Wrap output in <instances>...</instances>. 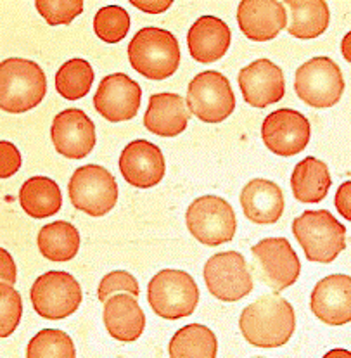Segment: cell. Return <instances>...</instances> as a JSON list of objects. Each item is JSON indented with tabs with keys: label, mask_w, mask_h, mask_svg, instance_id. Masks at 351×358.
I'll return each instance as SVG.
<instances>
[{
	"label": "cell",
	"mask_w": 351,
	"mask_h": 358,
	"mask_svg": "<svg viewBox=\"0 0 351 358\" xmlns=\"http://www.w3.org/2000/svg\"><path fill=\"white\" fill-rule=\"evenodd\" d=\"M239 327L246 341L256 348H279L296 329L294 308L279 293L259 296L243 310Z\"/></svg>",
	"instance_id": "obj_1"
},
{
	"label": "cell",
	"mask_w": 351,
	"mask_h": 358,
	"mask_svg": "<svg viewBox=\"0 0 351 358\" xmlns=\"http://www.w3.org/2000/svg\"><path fill=\"white\" fill-rule=\"evenodd\" d=\"M180 56L177 36L164 28H142L128 43V61L131 68L155 82L175 75L180 66Z\"/></svg>",
	"instance_id": "obj_2"
},
{
	"label": "cell",
	"mask_w": 351,
	"mask_h": 358,
	"mask_svg": "<svg viewBox=\"0 0 351 358\" xmlns=\"http://www.w3.org/2000/svg\"><path fill=\"white\" fill-rule=\"evenodd\" d=\"M47 92L45 73L35 61L9 57L0 64V108L10 115L31 111Z\"/></svg>",
	"instance_id": "obj_3"
},
{
	"label": "cell",
	"mask_w": 351,
	"mask_h": 358,
	"mask_svg": "<svg viewBox=\"0 0 351 358\" xmlns=\"http://www.w3.org/2000/svg\"><path fill=\"white\" fill-rule=\"evenodd\" d=\"M292 234L313 263H332L346 250V227L327 210H306L292 222Z\"/></svg>",
	"instance_id": "obj_4"
},
{
	"label": "cell",
	"mask_w": 351,
	"mask_h": 358,
	"mask_svg": "<svg viewBox=\"0 0 351 358\" xmlns=\"http://www.w3.org/2000/svg\"><path fill=\"white\" fill-rule=\"evenodd\" d=\"M148 301L161 319H185L192 315L199 303V289L187 272L166 268L149 280Z\"/></svg>",
	"instance_id": "obj_5"
},
{
	"label": "cell",
	"mask_w": 351,
	"mask_h": 358,
	"mask_svg": "<svg viewBox=\"0 0 351 358\" xmlns=\"http://www.w3.org/2000/svg\"><path fill=\"white\" fill-rule=\"evenodd\" d=\"M69 201L90 217H104L118 201V184L109 170L99 164L76 168L68 184Z\"/></svg>",
	"instance_id": "obj_6"
},
{
	"label": "cell",
	"mask_w": 351,
	"mask_h": 358,
	"mask_svg": "<svg viewBox=\"0 0 351 358\" xmlns=\"http://www.w3.org/2000/svg\"><path fill=\"white\" fill-rule=\"evenodd\" d=\"M185 224L194 239L217 248L234 239L237 218L234 208L224 197L206 194L192 201L185 213Z\"/></svg>",
	"instance_id": "obj_7"
},
{
	"label": "cell",
	"mask_w": 351,
	"mask_h": 358,
	"mask_svg": "<svg viewBox=\"0 0 351 358\" xmlns=\"http://www.w3.org/2000/svg\"><path fill=\"white\" fill-rule=\"evenodd\" d=\"M294 90L298 97L312 108H332L341 101L345 78L331 57L317 56L296 69Z\"/></svg>",
	"instance_id": "obj_8"
},
{
	"label": "cell",
	"mask_w": 351,
	"mask_h": 358,
	"mask_svg": "<svg viewBox=\"0 0 351 358\" xmlns=\"http://www.w3.org/2000/svg\"><path fill=\"white\" fill-rule=\"evenodd\" d=\"M82 287L71 273L52 270L33 282L30 299L33 310L45 320H63L82 305Z\"/></svg>",
	"instance_id": "obj_9"
},
{
	"label": "cell",
	"mask_w": 351,
	"mask_h": 358,
	"mask_svg": "<svg viewBox=\"0 0 351 358\" xmlns=\"http://www.w3.org/2000/svg\"><path fill=\"white\" fill-rule=\"evenodd\" d=\"M191 115L204 123H222L236 109V96L229 78L220 71H203L192 78L187 89Z\"/></svg>",
	"instance_id": "obj_10"
},
{
	"label": "cell",
	"mask_w": 351,
	"mask_h": 358,
	"mask_svg": "<svg viewBox=\"0 0 351 358\" xmlns=\"http://www.w3.org/2000/svg\"><path fill=\"white\" fill-rule=\"evenodd\" d=\"M203 277L208 291L220 301H239L253 291V277L237 251L213 255L204 263Z\"/></svg>",
	"instance_id": "obj_11"
},
{
	"label": "cell",
	"mask_w": 351,
	"mask_h": 358,
	"mask_svg": "<svg viewBox=\"0 0 351 358\" xmlns=\"http://www.w3.org/2000/svg\"><path fill=\"white\" fill-rule=\"evenodd\" d=\"M262 270L263 282L273 291L282 293L299 279L301 262L286 237H266L251 248Z\"/></svg>",
	"instance_id": "obj_12"
},
{
	"label": "cell",
	"mask_w": 351,
	"mask_h": 358,
	"mask_svg": "<svg viewBox=\"0 0 351 358\" xmlns=\"http://www.w3.org/2000/svg\"><path fill=\"white\" fill-rule=\"evenodd\" d=\"M141 99L142 89L135 80L125 73H113L99 83L94 96V108L108 122H128L137 116Z\"/></svg>",
	"instance_id": "obj_13"
},
{
	"label": "cell",
	"mask_w": 351,
	"mask_h": 358,
	"mask_svg": "<svg viewBox=\"0 0 351 358\" xmlns=\"http://www.w3.org/2000/svg\"><path fill=\"white\" fill-rule=\"evenodd\" d=\"M310 135V122L294 109H277L262 125L263 142L277 156L299 155L308 145Z\"/></svg>",
	"instance_id": "obj_14"
},
{
	"label": "cell",
	"mask_w": 351,
	"mask_h": 358,
	"mask_svg": "<svg viewBox=\"0 0 351 358\" xmlns=\"http://www.w3.org/2000/svg\"><path fill=\"white\" fill-rule=\"evenodd\" d=\"M50 138L59 155L83 159L96 148V125L82 109H66L54 118Z\"/></svg>",
	"instance_id": "obj_15"
},
{
	"label": "cell",
	"mask_w": 351,
	"mask_h": 358,
	"mask_svg": "<svg viewBox=\"0 0 351 358\" xmlns=\"http://www.w3.org/2000/svg\"><path fill=\"white\" fill-rule=\"evenodd\" d=\"M237 82L244 101L253 108L265 109L286 96L282 69L270 59H258L241 69Z\"/></svg>",
	"instance_id": "obj_16"
},
{
	"label": "cell",
	"mask_w": 351,
	"mask_h": 358,
	"mask_svg": "<svg viewBox=\"0 0 351 358\" xmlns=\"http://www.w3.org/2000/svg\"><path fill=\"white\" fill-rule=\"evenodd\" d=\"M164 170L166 164L161 149L144 138L131 141L120 156V171L134 187H155L163 180Z\"/></svg>",
	"instance_id": "obj_17"
},
{
	"label": "cell",
	"mask_w": 351,
	"mask_h": 358,
	"mask_svg": "<svg viewBox=\"0 0 351 358\" xmlns=\"http://www.w3.org/2000/svg\"><path fill=\"white\" fill-rule=\"evenodd\" d=\"M241 31L253 42H268L287 28L286 6L279 0H243L237 7Z\"/></svg>",
	"instance_id": "obj_18"
},
{
	"label": "cell",
	"mask_w": 351,
	"mask_h": 358,
	"mask_svg": "<svg viewBox=\"0 0 351 358\" xmlns=\"http://www.w3.org/2000/svg\"><path fill=\"white\" fill-rule=\"evenodd\" d=\"M310 308L313 315L329 326H345L351 320V279L334 273L322 279L312 291Z\"/></svg>",
	"instance_id": "obj_19"
},
{
	"label": "cell",
	"mask_w": 351,
	"mask_h": 358,
	"mask_svg": "<svg viewBox=\"0 0 351 358\" xmlns=\"http://www.w3.org/2000/svg\"><path fill=\"white\" fill-rule=\"evenodd\" d=\"M230 42H232V33L229 24L217 16H201L187 33L191 57L203 64L222 59L229 50Z\"/></svg>",
	"instance_id": "obj_20"
},
{
	"label": "cell",
	"mask_w": 351,
	"mask_h": 358,
	"mask_svg": "<svg viewBox=\"0 0 351 358\" xmlns=\"http://www.w3.org/2000/svg\"><path fill=\"white\" fill-rule=\"evenodd\" d=\"M241 206L248 220L258 225H268L280 220L286 201L275 182L255 178L244 185L241 192Z\"/></svg>",
	"instance_id": "obj_21"
},
{
	"label": "cell",
	"mask_w": 351,
	"mask_h": 358,
	"mask_svg": "<svg viewBox=\"0 0 351 358\" xmlns=\"http://www.w3.org/2000/svg\"><path fill=\"white\" fill-rule=\"evenodd\" d=\"M104 326L109 336L122 343H134L145 329L144 310L137 298L128 293H116L104 301Z\"/></svg>",
	"instance_id": "obj_22"
},
{
	"label": "cell",
	"mask_w": 351,
	"mask_h": 358,
	"mask_svg": "<svg viewBox=\"0 0 351 358\" xmlns=\"http://www.w3.org/2000/svg\"><path fill=\"white\" fill-rule=\"evenodd\" d=\"M191 111L185 108L184 97L173 92L152 94L149 97L144 127L159 137H177L187 129Z\"/></svg>",
	"instance_id": "obj_23"
},
{
	"label": "cell",
	"mask_w": 351,
	"mask_h": 358,
	"mask_svg": "<svg viewBox=\"0 0 351 358\" xmlns=\"http://www.w3.org/2000/svg\"><path fill=\"white\" fill-rule=\"evenodd\" d=\"M329 166L320 159L308 156L294 166L291 175L292 194L299 203L313 204L325 199L331 189Z\"/></svg>",
	"instance_id": "obj_24"
},
{
	"label": "cell",
	"mask_w": 351,
	"mask_h": 358,
	"mask_svg": "<svg viewBox=\"0 0 351 358\" xmlns=\"http://www.w3.org/2000/svg\"><path fill=\"white\" fill-rule=\"evenodd\" d=\"M20 203L24 213L36 220H43L61 210L63 194H61L59 185L52 178L31 177L21 185Z\"/></svg>",
	"instance_id": "obj_25"
},
{
	"label": "cell",
	"mask_w": 351,
	"mask_h": 358,
	"mask_svg": "<svg viewBox=\"0 0 351 358\" xmlns=\"http://www.w3.org/2000/svg\"><path fill=\"white\" fill-rule=\"evenodd\" d=\"M36 246L43 258L56 263L73 260L80 250V232L69 222L59 220L47 224L36 236Z\"/></svg>",
	"instance_id": "obj_26"
},
{
	"label": "cell",
	"mask_w": 351,
	"mask_h": 358,
	"mask_svg": "<svg viewBox=\"0 0 351 358\" xmlns=\"http://www.w3.org/2000/svg\"><path fill=\"white\" fill-rule=\"evenodd\" d=\"M291 9V23L286 28L289 35L299 40H312L329 28L331 10L324 0H287Z\"/></svg>",
	"instance_id": "obj_27"
},
{
	"label": "cell",
	"mask_w": 351,
	"mask_h": 358,
	"mask_svg": "<svg viewBox=\"0 0 351 358\" xmlns=\"http://www.w3.org/2000/svg\"><path fill=\"white\" fill-rule=\"evenodd\" d=\"M218 341L210 327L191 324L178 329L170 339L168 353L173 358H215Z\"/></svg>",
	"instance_id": "obj_28"
},
{
	"label": "cell",
	"mask_w": 351,
	"mask_h": 358,
	"mask_svg": "<svg viewBox=\"0 0 351 358\" xmlns=\"http://www.w3.org/2000/svg\"><path fill=\"white\" fill-rule=\"evenodd\" d=\"M94 78H96V73L89 61L75 57V59L66 61L57 69L56 89L61 97L68 99V101H78L90 92Z\"/></svg>",
	"instance_id": "obj_29"
},
{
	"label": "cell",
	"mask_w": 351,
	"mask_h": 358,
	"mask_svg": "<svg viewBox=\"0 0 351 358\" xmlns=\"http://www.w3.org/2000/svg\"><path fill=\"white\" fill-rule=\"evenodd\" d=\"M28 358H75L76 350L71 338L59 329H43L33 336L27 348Z\"/></svg>",
	"instance_id": "obj_30"
},
{
	"label": "cell",
	"mask_w": 351,
	"mask_h": 358,
	"mask_svg": "<svg viewBox=\"0 0 351 358\" xmlns=\"http://www.w3.org/2000/svg\"><path fill=\"white\" fill-rule=\"evenodd\" d=\"M130 30V16L122 6H106L94 16V31L102 42L118 43Z\"/></svg>",
	"instance_id": "obj_31"
},
{
	"label": "cell",
	"mask_w": 351,
	"mask_h": 358,
	"mask_svg": "<svg viewBox=\"0 0 351 358\" xmlns=\"http://www.w3.org/2000/svg\"><path fill=\"white\" fill-rule=\"evenodd\" d=\"M23 317L21 294L10 284H0V336L9 338Z\"/></svg>",
	"instance_id": "obj_32"
},
{
	"label": "cell",
	"mask_w": 351,
	"mask_h": 358,
	"mask_svg": "<svg viewBox=\"0 0 351 358\" xmlns=\"http://www.w3.org/2000/svg\"><path fill=\"white\" fill-rule=\"evenodd\" d=\"M35 7L50 27H59L83 13V0H36Z\"/></svg>",
	"instance_id": "obj_33"
},
{
	"label": "cell",
	"mask_w": 351,
	"mask_h": 358,
	"mask_svg": "<svg viewBox=\"0 0 351 358\" xmlns=\"http://www.w3.org/2000/svg\"><path fill=\"white\" fill-rule=\"evenodd\" d=\"M116 293H128L135 296V298H138L141 287H138V282L135 280V277L131 275V273L125 272V270H115V272L108 273V275L101 280V284H99V301L104 303L106 299L111 298V296Z\"/></svg>",
	"instance_id": "obj_34"
},
{
	"label": "cell",
	"mask_w": 351,
	"mask_h": 358,
	"mask_svg": "<svg viewBox=\"0 0 351 358\" xmlns=\"http://www.w3.org/2000/svg\"><path fill=\"white\" fill-rule=\"evenodd\" d=\"M21 164L23 158L16 145L7 141H0V178L13 177L14 173H17Z\"/></svg>",
	"instance_id": "obj_35"
},
{
	"label": "cell",
	"mask_w": 351,
	"mask_h": 358,
	"mask_svg": "<svg viewBox=\"0 0 351 358\" xmlns=\"http://www.w3.org/2000/svg\"><path fill=\"white\" fill-rule=\"evenodd\" d=\"M334 204L339 213L345 217V220H351V182L346 180L341 187L338 189L334 197Z\"/></svg>",
	"instance_id": "obj_36"
},
{
	"label": "cell",
	"mask_w": 351,
	"mask_h": 358,
	"mask_svg": "<svg viewBox=\"0 0 351 358\" xmlns=\"http://www.w3.org/2000/svg\"><path fill=\"white\" fill-rule=\"evenodd\" d=\"M0 280L14 286L16 282V263L7 250H0Z\"/></svg>",
	"instance_id": "obj_37"
},
{
	"label": "cell",
	"mask_w": 351,
	"mask_h": 358,
	"mask_svg": "<svg viewBox=\"0 0 351 358\" xmlns=\"http://www.w3.org/2000/svg\"><path fill=\"white\" fill-rule=\"evenodd\" d=\"M131 6L145 14H163L171 7V0H131Z\"/></svg>",
	"instance_id": "obj_38"
},
{
	"label": "cell",
	"mask_w": 351,
	"mask_h": 358,
	"mask_svg": "<svg viewBox=\"0 0 351 358\" xmlns=\"http://www.w3.org/2000/svg\"><path fill=\"white\" fill-rule=\"evenodd\" d=\"M350 38H351V35H350V33H346L345 40H343V43H341L343 56H345V59H346V61H351V52H350Z\"/></svg>",
	"instance_id": "obj_39"
},
{
	"label": "cell",
	"mask_w": 351,
	"mask_h": 358,
	"mask_svg": "<svg viewBox=\"0 0 351 358\" xmlns=\"http://www.w3.org/2000/svg\"><path fill=\"white\" fill-rule=\"evenodd\" d=\"M332 357H350V352H343V350H336V352H329L325 358H332Z\"/></svg>",
	"instance_id": "obj_40"
}]
</instances>
